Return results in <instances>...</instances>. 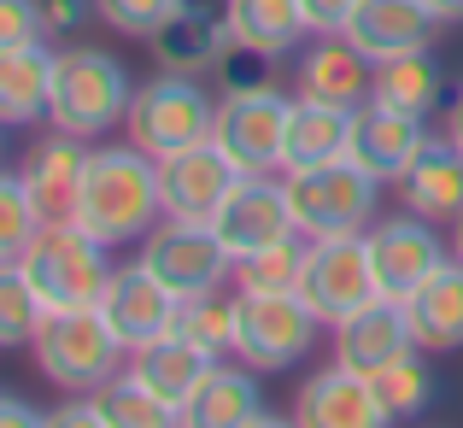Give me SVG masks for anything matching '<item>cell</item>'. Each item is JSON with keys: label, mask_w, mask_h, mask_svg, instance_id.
I'll return each instance as SVG.
<instances>
[{"label": "cell", "mask_w": 463, "mask_h": 428, "mask_svg": "<svg viewBox=\"0 0 463 428\" xmlns=\"http://www.w3.org/2000/svg\"><path fill=\"white\" fill-rule=\"evenodd\" d=\"M294 423L299 428H393L387 405L375 399L370 376L346 370V364H328L317 370L294 399Z\"/></svg>", "instance_id": "15"}, {"label": "cell", "mask_w": 463, "mask_h": 428, "mask_svg": "<svg viewBox=\"0 0 463 428\" xmlns=\"http://www.w3.org/2000/svg\"><path fill=\"white\" fill-rule=\"evenodd\" d=\"M440 24L446 18L429 6V0H358L340 35H346L364 59H375V65H382V59H399V53L429 47Z\"/></svg>", "instance_id": "14"}, {"label": "cell", "mask_w": 463, "mask_h": 428, "mask_svg": "<svg viewBox=\"0 0 463 428\" xmlns=\"http://www.w3.org/2000/svg\"><path fill=\"white\" fill-rule=\"evenodd\" d=\"M212 352H200V347H188L182 335H158V340H147L141 352H129V376L136 382H147L158 399H170V405H188L194 399V387L205 382V370H212Z\"/></svg>", "instance_id": "24"}, {"label": "cell", "mask_w": 463, "mask_h": 428, "mask_svg": "<svg viewBox=\"0 0 463 428\" xmlns=\"http://www.w3.org/2000/svg\"><path fill=\"white\" fill-rule=\"evenodd\" d=\"M141 264H147L176 300H194V293H217V282L235 271V252L223 247V235H217L212 224L158 217L147 235H141Z\"/></svg>", "instance_id": "7"}, {"label": "cell", "mask_w": 463, "mask_h": 428, "mask_svg": "<svg viewBox=\"0 0 463 428\" xmlns=\"http://www.w3.org/2000/svg\"><path fill=\"white\" fill-rule=\"evenodd\" d=\"M129 100V71L100 47H65L53 53V94H47V124L65 136H100V129L124 124Z\"/></svg>", "instance_id": "3"}, {"label": "cell", "mask_w": 463, "mask_h": 428, "mask_svg": "<svg viewBox=\"0 0 463 428\" xmlns=\"http://www.w3.org/2000/svg\"><path fill=\"white\" fill-rule=\"evenodd\" d=\"M176 6H182V0H94V12H100L118 35H141V42H147Z\"/></svg>", "instance_id": "37"}, {"label": "cell", "mask_w": 463, "mask_h": 428, "mask_svg": "<svg viewBox=\"0 0 463 428\" xmlns=\"http://www.w3.org/2000/svg\"><path fill=\"white\" fill-rule=\"evenodd\" d=\"M317 323L299 293H241L235 300V352L247 370H288L311 352Z\"/></svg>", "instance_id": "8"}, {"label": "cell", "mask_w": 463, "mask_h": 428, "mask_svg": "<svg viewBox=\"0 0 463 428\" xmlns=\"http://www.w3.org/2000/svg\"><path fill=\"white\" fill-rule=\"evenodd\" d=\"M94 411L106 417V428H182V411L136 376H112L106 387H94Z\"/></svg>", "instance_id": "30"}, {"label": "cell", "mask_w": 463, "mask_h": 428, "mask_svg": "<svg viewBox=\"0 0 463 428\" xmlns=\"http://www.w3.org/2000/svg\"><path fill=\"white\" fill-rule=\"evenodd\" d=\"M440 65L429 59V47H417V53H399V59H382L375 65V89L370 100L387 106V112H405V118H429L434 106H440Z\"/></svg>", "instance_id": "28"}, {"label": "cell", "mask_w": 463, "mask_h": 428, "mask_svg": "<svg viewBox=\"0 0 463 428\" xmlns=\"http://www.w3.org/2000/svg\"><path fill=\"white\" fill-rule=\"evenodd\" d=\"M299 276H306V247H299L294 235L276 241V247L247 252V259H235L241 293H299Z\"/></svg>", "instance_id": "33"}, {"label": "cell", "mask_w": 463, "mask_h": 428, "mask_svg": "<svg viewBox=\"0 0 463 428\" xmlns=\"http://www.w3.org/2000/svg\"><path fill=\"white\" fill-rule=\"evenodd\" d=\"M452 147H458V153H463V94H458V100H452Z\"/></svg>", "instance_id": "43"}, {"label": "cell", "mask_w": 463, "mask_h": 428, "mask_svg": "<svg viewBox=\"0 0 463 428\" xmlns=\"http://www.w3.org/2000/svg\"><path fill=\"white\" fill-rule=\"evenodd\" d=\"M364 241H370V264H375V282H382V300H399V305L429 282L440 264H452L446 247H440V235H434V224L417 217V212L375 224Z\"/></svg>", "instance_id": "11"}, {"label": "cell", "mask_w": 463, "mask_h": 428, "mask_svg": "<svg viewBox=\"0 0 463 428\" xmlns=\"http://www.w3.org/2000/svg\"><path fill=\"white\" fill-rule=\"evenodd\" d=\"M170 335H182L200 352H235V300H217V293H194V300H176V317H170Z\"/></svg>", "instance_id": "31"}, {"label": "cell", "mask_w": 463, "mask_h": 428, "mask_svg": "<svg viewBox=\"0 0 463 428\" xmlns=\"http://www.w3.org/2000/svg\"><path fill=\"white\" fill-rule=\"evenodd\" d=\"M452 259H458V264H463V212H458V217H452Z\"/></svg>", "instance_id": "45"}, {"label": "cell", "mask_w": 463, "mask_h": 428, "mask_svg": "<svg viewBox=\"0 0 463 428\" xmlns=\"http://www.w3.org/2000/svg\"><path fill=\"white\" fill-rule=\"evenodd\" d=\"M94 12V0H42V24H47V35H71L82 18Z\"/></svg>", "instance_id": "40"}, {"label": "cell", "mask_w": 463, "mask_h": 428, "mask_svg": "<svg viewBox=\"0 0 463 428\" xmlns=\"http://www.w3.org/2000/svg\"><path fill=\"white\" fill-rule=\"evenodd\" d=\"M411 335H417L422 352H452L463 347V264H440L417 293L405 300Z\"/></svg>", "instance_id": "22"}, {"label": "cell", "mask_w": 463, "mask_h": 428, "mask_svg": "<svg viewBox=\"0 0 463 428\" xmlns=\"http://www.w3.org/2000/svg\"><path fill=\"white\" fill-rule=\"evenodd\" d=\"M299 6H306V24H311V35H340L358 0H299Z\"/></svg>", "instance_id": "39"}, {"label": "cell", "mask_w": 463, "mask_h": 428, "mask_svg": "<svg viewBox=\"0 0 463 428\" xmlns=\"http://www.w3.org/2000/svg\"><path fill=\"white\" fill-rule=\"evenodd\" d=\"M288 118H294V100H288L282 89L223 94L217 124H212V141L223 147V158L241 170V176H270V170H282Z\"/></svg>", "instance_id": "10"}, {"label": "cell", "mask_w": 463, "mask_h": 428, "mask_svg": "<svg viewBox=\"0 0 463 428\" xmlns=\"http://www.w3.org/2000/svg\"><path fill=\"white\" fill-rule=\"evenodd\" d=\"M35 229H42V212H35L24 176L0 170V264H18L24 247L35 241Z\"/></svg>", "instance_id": "35"}, {"label": "cell", "mask_w": 463, "mask_h": 428, "mask_svg": "<svg viewBox=\"0 0 463 428\" xmlns=\"http://www.w3.org/2000/svg\"><path fill=\"white\" fill-rule=\"evenodd\" d=\"M264 417V394L252 382V370H229L212 364L205 382L194 387V399L182 405V428H247Z\"/></svg>", "instance_id": "23"}, {"label": "cell", "mask_w": 463, "mask_h": 428, "mask_svg": "<svg viewBox=\"0 0 463 428\" xmlns=\"http://www.w3.org/2000/svg\"><path fill=\"white\" fill-rule=\"evenodd\" d=\"M100 317L112 323V335L124 340L129 352H141L147 340L170 335V317H176V293H170L147 264H129V271H112V282L100 293Z\"/></svg>", "instance_id": "16"}, {"label": "cell", "mask_w": 463, "mask_h": 428, "mask_svg": "<svg viewBox=\"0 0 463 428\" xmlns=\"http://www.w3.org/2000/svg\"><path fill=\"white\" fill-rule=\"evenodd\" d=\"M212 229L223 235V247L235 252V259H247V252H259V247H276V241L299 235L294 205H288V188H276L270 176H241L235 188H229V200L217 205Z\"/></svg>", "instance_id": "13"}, {"label": "cell", "mask_w": 463, "mask_h": 428, "mask_svg": "<svg viewBox=\"0 0 463 428\" xmlns=\"http://www.w3.org/2000/svg\"><path fill=\"white\" fill-rule=\"evenodd\" d=\"M47 24H42V0H0V53L6 47H30L42 42Z\"/></svg>", "instance_id": "38"}, {"label": "cell", "mask_w": 463, "mask_h": 428, "mask_svg": "<svg viewBox=\"0 0 463 428\" xmlns=\"http://www.w3.org/2000/svg\"><path fill=\"white\" fill-rule=\"evenodd\" d=\"M18 176H24V188H30L35 212H42V224L77 217L82 176H89V147H82V136H65V129H53V136H47V141L30 153V165H24Z\"/></svg>", "instance_id": "19"}, {"label": "cell", "mask_w": 463, "mask_h": 428, "mask_svg": "<svg viewBox=\"0 0 463 428\" xmlns=\"http://www.w3.org/2000/svg\"><path fill=\"white\" fill-rule=\"evenodd\" d=\"M434 12H440V18H463V0H429Z\"/></svg>", "instance_id": "44"}, {"label": "cell", "mask_w": 463, "mask_h": 428, "mask_svg": "<svg viewBox=\"0 0 463 428\" xmlns=\"http://www.w3.org/2000/svg\"><path fill=\"white\" fill-rule=\"evenodd\" d=\"M405 352H417V335H411V317L399 300H370L346 323H335V364H346L358 376L387 370Z\"/></svg>", "instance_id": "17"}, {"label": "cell", "mask_w": 463, "mask_h": 428, "mask_svg": "<svg viewBox=\"0 0 463 428\" xmlns=\"http://www.w3.org/2000/svg\"><path fill=\"white\" fill-rule=\"evenodd\" d=\"M223 18H229V35L247 47H264V53H294L299 35L311 30L306 24V6L299 0H223Z\"/></svg>", "instance_id": "29"}, {"label": "cell", "mask_w": 463, "mask_h": 428, "mask_svg": "<svg viewBox=\"0 0 463 428\" xmlns=\"http://www.w3.org/2000/svg\"><path fill=\"white\" fill-rule=\"evenodd\" d=\"M165 217L158 205V158H147L136 141L129 147H100L89 153V176H82L77 224L106 247H129Z\"/></svg>", "instance_id": "1"}, {"label": "cell", "mask_w": 463, "mask_h": 428, "mask_svg": "<svg viewBox=\"0 0 463 428\" xmlns=\"http://www.w3.org/2000/svg\"><path fill=\"white\" fill-rule=\"evenodd\" d=\"M30 352H35L47 382L71 387V394H94V387H106L118 376V358L129 347L112 335L100 305H77V311H47L35 340H30Z\"/></svg>", "instance_id": "4"}, {"label": "cell", "mask_w": 463, "mask_h": 428, "mask_svg": "<svg viewBox=\"0 0 463 428\" xmlns=\"http://www.w3.org/2000/svg\"><path fill=\"white\" fill-rule=\"evenodd\" d=\"M247 428H299V423H288V417H259V423H247Z\"/></svg>", "instance_id": "46"}, {"label": "cell", "mask_w": 463, "mask_h": 428, "mask_svg": "<svg viewBox=\"0 0 463 428\" xmlns=\"http://www.w3.org/2000/svg\"><path fill=\"white\" fill-rule=\"evenodd\" d=\"M370 387H375V399L387 405V417H393V423L422 417V411L434 405V370L417 358V352L393 358L387 370H375V376H370Z\"/></svg>", "instance_id": "32"}, {"label": "cell", "mask_w": 463, "mask_h": 428, "mask_svg": "<svg viewBox=\"0 0 463 428\" xmlns=\"http://www.w3.org/2000/svg\"><path fill=\"white\" fill-rule=\"evenodd\" d=\"M382 182L352 158H328L311 170H288V205H294L299 235L323 241V235H358L375 217Z\"/></svg>", "instance_id": "5"}, {"label": "cell", "mask_w": 463, "mask_h": 428, "mask_svg": "<svg viewBox=\"0 0 463 428\" xmlns=\"http://www.w3.org/2000/svg\"><path fill=\"white\" fill-rule=\"evenodd\" d=\"M42 428H106V417L94 411V399H89V405H59L53 417H42Z\"/></svg>", "instance_id": "41"}, {"label": "cell", "mask_w": 463, "mask_h": 428, "mask_svg": "<svg viewBox=\"0 0 463 428\" xmlns=\"http://www.w3.org/2000/svg\"><path fill=\"white\" fill-rule=\"evenodd\" d=\"M352 147V112L328 100H294V118H288V147H282V170H311L328 165V158H346Z\"/></svg>", "instance_id": "25"}, {"label": "cell", "mask_w": 463, "mask_h": 428, "mask_svg": "<svg viewBox=\"0 0 463 428\" xmlns=\"http://www.w3.org/2000/svg\"><path fill=\"white\" fill-rule=\"evenodd\" d=\"M241 182V170L223 158L217 141H200L188 153L158 158V205L165 217H194V224H212L217 205L229 200V188Z\"/></svg>", "instance_id": "12"}, {"label": "cell", "mask_w": 463, "mask_h": 428, "mask_svg": "<svg viewBox=\"0 0 463 428\" xmlns=\"http://www.w3.org/2000/svg\"><path fill=\"white\" fill-rule=\"evenodd\" d=\"M422 147H429L422 118L387 112V106H375V100L352 112V147H346V158H352V165H364L375 182H399L411 165H417Z\"/></svg>", "instance_id": "18"}, {"label": "cell", "mask_w": 463, "mask_h": 428, "mask_svg": "<svg viewBox=\"0 0 463 428\" xmlns=\"http://www.w3.org/2000/svg\"><path fill=\"white\" fill-rule=\"evenodd\" d=\"M399 188H405V205L417 217H429V224L458 217L463 212V153L452 141H429L417 153V165L399 176Z\"/></svg>", "instance_id": "26"}, {"label": "cell", "mask_w": 463, "mask_h": 428, "mask_svg": "<svg viewBox=\"0 0 463 428\" xmlns=\"http://www.w3.org/2000/svg\"><path fill=\"white\" fill-rule=\"evenodd\" d=\"M0 428H42V417H35L18 394H0Z\"/></svg>", "instance_id": "42"}, {"label": "cell", "mask_w": 463, "mask_h": 428, "mask_svg": "<svg viewBox=\"0 0 463 428\" xmlns=\"http://www.w3.org/2000/svg\"><path fill=\"white\" fill-rule=\"evenodd\" d=\"M124 124H129V141H136L147 158H170V153H188V147L212 141L217 106L194 77H176V71H170V77L136 89Z\"/></svg>", "instance_id": "6"}, {"label": "cell", "mask_w": 463, "mask_h": 428, "mask_svg": "<svg viewBox=\"0 0 463 428\" xmlns=\"http://www.w3.org/2000/svg\"><path fill=\"white\" fill-rule=\"evenodd\" d=\"M217 82H223V94H264L276 89V53H264V47H247L229 35L223 53H217Z\"/></svg>", "instance_id": "36"}, {"label": "cell", "mask_w": 463, "mask_h": 428, "mask_svg": "<svg viewBox=\"0 0 463 428\" xmlns=\"http://www.w3.org/2000/svg\"><path fill=\"white\" fill-rule=\"evenodd\" d=\"M106 241H94L77 217H59V224H42L35 241L24 247V276L42 293L47 311H77V305H100L106 282H112V264H106Z\"/></svg>", "instance_id": "2"}, {"label": "cell", "mask_w": 463, "mask_h": 428, "mask_svg": "<svg viewBox=\"0 0 463 428\" xmlns=\"http://www.w3.org/2000/svg\"><path fill=\"white\" fill-rule=\"evenodd\" d=\"M370 89H375V59H364L346 35H323L299 59V94L306 100H328V106L358 112V106H370Z\"/></svg>", "instance_id": "21"}, {"label": "cell", "mask_w": 463, "mask_h": 428, "mask_svg": "<svg viewBox=\"0 0 463 428\" xmlns=\"http://www.w3.org/2000/svg\"><path fill=\"white\" fill-rule=\"evenodd\" d=\"M223 42H229V18H223V6H205V0H182V6L147 35L153 59L165 71H176V77L212 71L217 53H223Z\"/></svg>", "instance_id": "20"}, {"label": "cell", "mask_w": 463, "mask_h": 428, "mask_svg": "<svg viewBox=\"0 0 463 428\" xmlns=\"http://www.w3.org/2000/svg\"><path fill=\"white\" fill-rule=\"evenodd\" d=\"M299 300L311 305L323 323H346L370 300H382L370 264V241L364 235H323L306 247V276H299Z\"/></svg>", "instance_id": "9"}, {"label": "cell", "mask_w": 463, "mask_h": 428, "mask_svg": "<svg viewBox=\"0 0 463 428\" xmlns=\"http://www.w3.org/2000/svg\"><path fill=\"white\" fill-rule=\"evenodd\" d=\"M47 94H53V47H6L0 53V124L47 118Z\"/></svg>", "instance_id": "27"}, {"label": "cell", "mask_w": 463, "mask_h": 428, "mask_svg": "<svg viewBox=\"0 0 463 428\" xmlns=\"http://www.w3.org/2000/svg\"><path fill=\"white\" fill-rule=\"evenodd\" d=\"M42 317H47V305H42V293L30 288L24 264H0V347H24V340H35Z\"/></svg>", "instance_id": "34"}]
</instances>
